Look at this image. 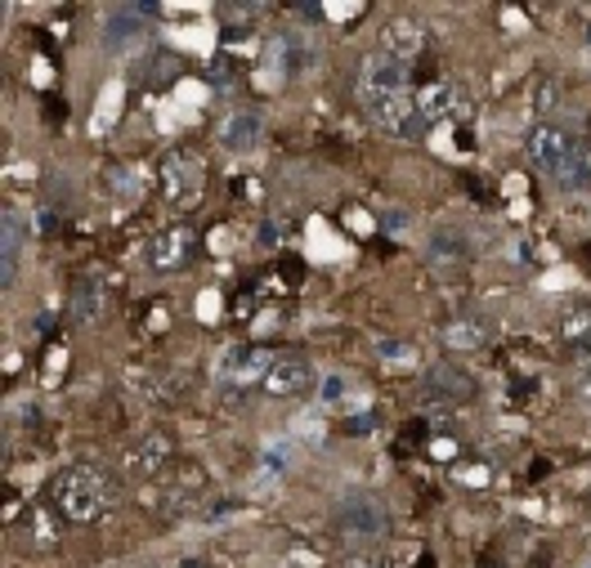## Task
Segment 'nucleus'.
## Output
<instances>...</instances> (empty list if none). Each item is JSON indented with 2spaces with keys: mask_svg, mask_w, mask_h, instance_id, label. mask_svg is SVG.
<instances>
[{
  "mask_svg": "<svg viewBox=\"0 0 591 568\" xmlns=\"http://www.w3.org/2000/svg\"><path fill=\"white\" fill-rule=\"evenodd\" d=\"M399 94H408V63H399V59H390L381 50L367 54L363 67H359V77H354V99L367 112H377Z\"/></svg>",
  "mask_w": 591,
  "mask_h": 568,
  "instance_id": "obj_3",
  "label": "nucleus"
},
{
  "mask_svg": "<svg viewBox=\"0 0 591 568\" xmlns=\"http://www.w3.org/2000/svg\"><path fill=\"white\" fill-rule=\"evenodd\" d=\"M193 255V229L189 224H175V229H162L158 242H153V264L166 274V269H179V264H189Z\"/></svg>",
  "mask_w": 591,
  "mask_h": 568,
  "instance_id": "obj_15",
  "label": "nucleus"
},
{
  "mask_svg": "<svg viewBox=\"0 0 591 568\" xmlns=\"http://www.w3.org/2000/svg\"><path fill=\"white\" fill-rule=\"evenodd\" d=\"M475 399V386H470V376L449 367V363H439L426 371V390H422V407H457Z\"/></svg>",
  "mask_w": 591,
  "mask_h": 568,
  "instance_id": "obj_6",
  "label": "nucleus"
},
{
  "mask_svg": "<svg viewBox=\"0 0 591 568\" xmlns=\"http://www.w3.org/2000/svg\"><path fill=\"white\" fill-rule=\"evenodd\" d=\"M489 340V323L475 314H457L453 323H443V345L449 350H479Z\"/></svg>",
  "mask_w": 591,
  "mask_h": 568,
  "instance_id": "obj_17",
  "label": "nucleus"
},
{
  "mask_svg": "<svg viewBox=\"0 0 591 568\" xmlns=\"http://www.w3.org/2000/svg\"><path fill=\"white\" fill-rule=\"evenodd\" d=\"M373 122H377L386 135H394V139H422V135L430 130V122L422 117V108H417V94H399V99H390L386 108L373 112Z\"/></svg>",
  "mask_w": 591,
  "mask_h": 568,
  "instance_id": "obj_8",
  "label": "nucleus"
},
{
  "mask_svg": "<svg viewBox=\"0 0 591 568\" xmlns=\"http://www.w3.org/2000/svg\"><path fill=\"white\" fill-rule=\"evenodd\" d=\"M578 399H582V407L591 412V371H582V381H578Z\"/></svg>",
  "mask_w": 591,
  "mask_h": 568,
  "instance_id": "obj_23",
  "label": "nucleus"
},
{
  "mask_svg": "<svg viewBox=\"0 0 591 568\" xmlns=\"http://www.w3.org/2000/svg\"><path fill=\"white\" fill-rule=\"evenodd\" d=\"M122 497L117 475L99 466V462H72L67 470H59L50 479V506L67 519V523H95L103 510H113Z\"/></svg>",
  "mask_w": 591,
  "mask_h": 568,
  "instance_id": "obj_1",
  "label": "nucleus"
},
{
  "mask_svg": "<svg viewBox=\"0 0 591 568\" xmlns=\"http://www.w3.org/2000/svg\"><path fill=\"white\" fill-rule=\"evenodd\" d=\"M67 310H72V318L77 323H99L103 314H108V287H103V278H77V287H72V295H67Z\"/></svg>",
  "mask_w": 591,
  "mask_h": 568,
  "instance_id": "obj_13",
  "label": "nucleus"
},
{
  "mask_svg": "<svg viewBox=\"0 0 591 568\" xmlns=\"http://www.w3.org/2000/svg\"><path fill=\"white\" fill-rule=\"evenodd\" d=\"M171 457H175V443L166 439V434H143L135 447H130V457H126V470L135 475V479H158L166 466H171Z\"/></svg>",
  "mask_w": 591,
  "mask_h": 568,
  "instance_id": "obj_10",
  "label": "nucleus"
},
{
  "mask_svg": "<svg viewBox=\"0 0 591 568\" xmlns=\"http://www.w3.org/2000/svg\"><path fill=\"white\" fill-rule=\"evenodd\" d=\"M457 103H462V90H457L453 81H430L426 90H417V108H422V117H426L430 126L443 122V117H453Z\"/></svg>",
  "mask_w": 591,
  "mask_h": 568,
  "instance_id": "obj_16",
  "label": "nucleus"
},
{
  "mask_svg": "<svg viewBox=\"0 0 591 568\" xmlns=\"http://www.w3.org/2000/svg\"><path fill=\"white\" fill-rule=\"evenodd\" d=\"M337 528L354 542H373L390 528V510H386L381 497H373V492H345V497L337 502Z\"/></svg>",
  "mask_w": 591,
  "mask_h": 568,
  "instance_id": "obj_4",
  "label": "nucleus"
},
{
  "mask_svg": "<svg viewBox=\"0 0 591 568\" xmlns=\"http://www.w3.org/2000/svg\"><path fill=\"white\" fill-rule=\"evenodd\" d=\"M274 363H278V358H274L269 345H234V350L225 354V367H219V376H225V381H255V376H269Z\"/></svg>",
  "mask_w": 591,
  "mask_h": 568,
  "instance_id": "obj_11",
  "label": "nucleus"
},
{
  "mask_svg": "<svg viewBox=\"0 0 591 568\" xmlns=\"http://www.w3.org/2000/svg\"><path fill=\"white\" fill-rule=\"evenodd\" d=\"M556 103H561V81H556V77H533V86H529V108L538 112V117H546V112H556Z\"/></svg>",
  "mask_w": 591,
  "mask_h": 568,
  "instance_id": "obj_20",
  "label": "nucleus"
},
{
  "mask_svg": "<svg viewBox=\"0 0 591 568\" xmlns=\"http://www.w3.org/2000/svg\"><path fill=\"white\" fill-rule=\"evenodd\" d=\"M59 523H67V519H63L50 502L27 506V528H32V546H36V551H46V546L59 542Z\"/></svg>",
  "mask_w": 591,
  "mask_h": 568,
  "instance_id": "obj_18",
  "label": "nucleus"
},
{
  "mask_svg": "<svg viewBox=\"0 0 591 568\" xmlns=\"http://www.w3.org/2000/svg\"><path fill=\"white\" fill-rule=\"evenodd\" d=\"M587 568H591V564H587Z\"/></svg>",
  "mask_w": 591,
  "mask_h": 568,
  "instance_id": "obj_25",
  "label": "nucleus"
},
{
  "mask_svg": "<svg viewBox=\"0 0 591 568\" xmlns=\"http://www.w3.org/2000/svg\"><path fill=\"white\" fill-rule=\"evenodd\" d=\"M143 568H166V564H143Z\"/></svg>",
  "mask_w": 591,
  "mask_h": 568,
  "instance_id": "obj_24",
  "label": "nucleus"
},
{
  "mask_svg": "<svg viewBox=\"0 0 591 568\" xmlns=\"http://www.w3.org/2000/svg\"><path fill=\"white\" fill-rule=\"evenodd\" d=\"M381 358H386V363H390V358H394V363H408V358H413V345H403V340H386Z\"/></svg>",
  "mask_w": 591,
  "mask_h": 568,
  "instance_id": "obj_22",
  "label": "nucleus"
},
{
  "mask_svg": "<svg viewBox=\"0 0 591 568\" xmlns=\"http://www.w3.org/2000/svg\"><path fill=\"white\" fill-rule=\"evenodd\" d=\"M202 184H206L202 157L193 153V148H175V153L166 157V166H162V188H166V198H171L175 206L189 211V206L202 198Z\"/></svg>",
  "mask_w": 591,
  "mask_h": 568,
  "instance_id": "obj_5",
  "label": "nucleus"
},
{
  "mask_svg": "<svg viewBox=\"0 0 591 568\" xmlns=\"http://www.w3.org/2000/svg\"><path fill=\"white\" fill-rule=\"evenodd\" d=\"M556 336L569 358H591V305H574L569 314H561Z\"/></svg>",
  "mask_w": 591,
  "mask_h": 568,
  "instance_id": "obj_14",
  "label": "nucleus"
},
{
  "mask_svg": "<svg viewBox=\"0 0 591 568\" xmlns=\"http://www.w3.org/2000/svg\"><path fill=\"white\" fill-rule=\"evenodd\" d=\"M139 31H143V23H139V18H122V14H117V18H108L103 41H108V46H117V41H130V36H139Z\"/></svg>",
  "mask_w": 591,
  "mask_h": 568,
  "instance_id": "obj_21",
  "label": "nucleus"
},
{
  "mask_svg": "<svg viewBox=\"0 0 591 568\" xmlns=\"http://www.w3.org/2000/svg\"><path fill=\"white\" fill-rule=\"evenodd\" d=\"M525 148H529L533 166H538L542 175H551L556 184H565V188H587V184H591V157L582 153V143H578L574 130L551 126V122H538V126L529 130Z\"/></svg>",
  "mask_w": 591,
  "mask_h": 568,
  "instance_id": "obj_2",
  "label": "nucleus"
},
{
  "mask_svg": "<svg viewBox=\"0 0 591 568\" xmlns=\"http://www.w3.org/2000/svg\"><path fill=\"white\" fill-rule=\"evenodd\" d=\"M381 54L399 59V63H413L426 54V27L408 14H394L381 23Z\"/></svg>",
  "mask_w": 591,
  "mask_h": 568,
  "instance_id": "obj_7",
  "label": "nucleus"
},
{
  "mask_svg": "<svg viewBox=\"0 0 591 568\" xmlns=\"http://www.w3.org/2000/svg\"><path fill=\"white\" fill-rule=\"evenodd\" d=\"M18 247H23V233H18V215H5V242H0V278H5V287H14L18 278Z\"/></svg>",
  "mask_w": 591,
  "mask_h": 568,
  "instance_id": "obj_19",
  "label": "nucleus"
},
{
  "mask_svg": "<svg viewBox=\"0 0 591 568\" xmlns=\"http://www.w3.org/2000/svg\"><path fill=\"white\" fill-rule=\"evenodd\" d=\"M310 386H314V363L301 354H282L265 376V394H274V399H296Z\"/></svg>",
  "mask_w": 591,
  "mask_h": 568,
  "instance_id": "obj_9",
  "label": "nucleus"
},
{
  "mask_svg": "<svg viewBox=\"0 0 591 568\" xmlns=\"http://www.w3.org/2000/svg\"><path fill=\"white\" fill-rule=\"evenodd\" d=\"M265 135V122H261V112H234V117H225V126H219V148L225 153H251L255 143H261Z\"/></svg>",
  "mask_w": 591,
  "mask_h": 568,
  "instance_id": "obj_12",
  "label": "nucleus"
}]
</instances>
